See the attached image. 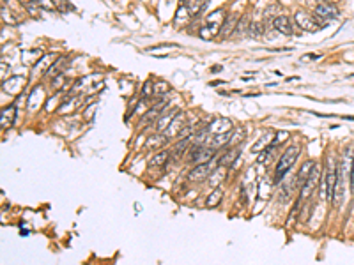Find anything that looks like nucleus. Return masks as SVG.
I'll return each mask as SVG.
<instances>
[{
	"instance_id": "f257e3e1",
	"label": "nucleus",
	"mask_w": 354,
	"mask_h": 265,
	"mask_svg": "<svg viewBox=\"0 0 354 265\" xmlns=\"http://www.w3.org/2000/svg\"><path fill=\"white\" fill-rule=\"evenodd\" d=\"M223 21H225V12L221 9H216L206 18V25L200 28V37L206 41H211L214 39L218 34L221 32V27H223Z\"/></svg>"
},
{
	"instance_id": "f03ea898",
	"label": "nucleus",
	"mask_w": 354,
	"mask_h": 265,
	"mask_svg": "<svg viewBox=\"0 0 354 265\" xmlns=\"http://www.w3.org/2000/svg\"><path fill=\"white\" fill-rule=\"evenodd\" d=\"M301 152V147L299 145H290L289 149L285 150L283 156L280 157V161L277 163V172H275V181L280 182L283 179V175L292 168V165L296 163L297 156Z\"/></svg>"
},
{
	"instance_id": "7ed1b4c3",
	"label": "nucleus",
	"mask_w": 354,
	"mask_h": 265,
	"mask_svg": "<svg viewBox=\"0 0 354 265\" xmlns=\"http://www.w3.org/2000/svg\"><path fill=\"white\" fill-rule=\"evenodd\" d=\"M337 177H338V170H337V166H335L333 159H328L324 177H322V189H321L322 198L333 200L335 186H337Z\"/></svg>"
},
{
	"instance_id": "20e7f679",
	"label": "nucleus",
	"mask_w": 354,
	"mask_h": 265,
	"mask_svg": "<svg viewBox=\"0 0 354 265\" xmlns=\"http://www.w3.org/2000/svg\"><path fill=\"white\" fill-rule=\"evenodd\" d=\"M103 87V78L101 74H89V76H83L74 83L73 90L74 92H85V94H92L98 92L99 88Z\"/></svg>"
},
{
	"instance_id": "39448f33",
	"label": "nucleus",
	"mask_w": 354,
	"mask_h": 265,
	"mask_svg": "<svg viewBox=\"0 0 354 265\" xmlns=\"http://www.w3.org/2000/svg\"><path fill=\"white\" fill-rule=\"evenodd\" d=\"M294 20H296L297 27L303 28L305 32H317V30H321L324 25H321L317 21V18L312 16L310 12L306 11H297L296 14H294Z\"/></svg>"
},
{
	"instance_id": "423d86ee",
	"label": "nucleus",
	"mask_w": 354,
	"mask_h": 265,
	"mask_svg": "<svg viewBox=\"0 0 354 265\" xmlns=\"http://www.w3.org/2000/svg\"><path fill=\"white\" fill-rule=\"evenodd\" d=\"M190 154H192L193 163L202 165V163H211L214 159L216 149H212V147H202V145H193V149H190Z\"/></svg>"
},
{
	"instance_id": "0eeeda50",
	"label": "nucleus",
	"mask_w": 354,
	"mask_h": 265,
	"mask_svg": "<svg viewBox=\"0 0 354 265\" xmlns=\"http://www.w3.org/2000/svg\"><path fill=\"white\" fill-rule=\"evenodd\" d=\"M319 175H321V168H319V165L314 166V170H312V173L308 175V179H306V182L301 186V195H299V200H306V198L312 197V193H314V189L317 188V182H319Z\"/></svg>"
},
{
	"instance_id": "6e6552de",
	"label": "nucleus",
	"mask_w": 354,
	"mask_h": 265,
	"mask_svg": "<svg viewBox=\"0 0 354 265\" xmlns=\"http://www.w3.org/2000/svg\"><path fill=\"white\" fill-rule=\"evenodd\" d=\"M25 85H27V78L25 76H11L5 81H2V90H4L5 94L16 96V94H20L21 90H23Z\"/></svg>"
},
{
	"instance_id": "1a4fd4ad",
	"label": "nucleus",
	"mask_w": 354,
	"mask_h": 265,
	"mask_svg": "<svg viewBox=\"0 0 354 265\" xmlns=\"http://www.w3.org/2000/svg\"><path fill=\"white\" fill-rule=\"evenodd\" d=\"M315 16L317 18H321V20H326V21H330V20H335V18L340 14V11L337 9V5H333V4H324V2H319L317 5H315Z\"/></svg>"
},
{
	"instance_id": "9d476101",
	"label": "nucleus",
	"mask_w": 354,
	"mask_h": 265,
	"mask_svg": "<svg viewBox=\"0 0 354 265\" xmlns=\"http://www.w3.org/2000/svg\"><path fill=\"white\" fill-rule=\"evenodd\" d=\"M232 121L230 119H214L211 121L209 124L208 131L212 132V134H220V132H227V131H232Z\"/></svg>"
},
{
	"instance_id": "9b49d317",
	"label": "nucleus",
	"mask_w": 354,
	"mask_h": 265,
	"mask_svg": "<svg viewBox=\"0 0 354 265\" xmlns=\"http://www.w3.org/2000/svg\"><path fill=\"white\" fill-rule=\"evenodd\" d=\"M14 119H16V106L14 105L2 110V117H0V128H2V131H7L14 124Z\"/></svg>"
},
{
	"instance_id": "f8f14e48",
	"label": "nucleus",
	"mask_w": 354,
	"mask_h": 265,
	"mask_svg": "<svg viewBox=\"0 0 354 265\" xmlns=\"http://www.w3.org/2000/svg\"><path fill=\"white\" fill-rule=\"evenodd\" d=\"M209 173H211V163H202V165H197L192 172L188 173V179L193 182H200L204 181Z\"/></svg>"
},
{
	"instance_id": "ddd939ff",
	"label": "nucleus",
	"mask_w": 354,
	"mask_h": 265,
	"mask_svg": "<svg viewBox=\"0 0 354 265\" xmlns=\"http://www.w3.org/2000/svg\"><path fill=\"white\" fill-rule=\"evenodd\" d=\"M275 136H277V134H275L273 131H266L264 134L255 141V145L252 147V152H262V150H266L269 145L273 143Z\"/></svg>"
},
{
	"instance_id": "4468645a",
	"label": "nucleus",
	"mask_w": 354,
	"mask_h": 265,
	"mask_svg": "<svg viewBox=\"0 0 354 265\" xmlns=\"http://www.w3.org/2000/svg\"><path fill=\"white\" fill-rule=\"evenodd\" d=\"M167 140H168L167 134H159V132H154V134H151V136L147 138L145 147H147V149H151V150L163 149V147L167 145Z\"/></svg>"
},
{
	"instance_id": "2eb2a0df",
	"label": "nucleus",
	"mask_w": 354,
	"mask_h": 265,
	"mask_svg": "<svg viewBox=\"0 0 354 265\" xmlns=\"http://www.w3.org/2000/svg\"><path fill=\"white\" fill-rule=\"evenodd\" d=\"M273 25L278 32L283 34V36H292V25H290V20L287 16H275Z\"/></svg>"
},
{
	"instance_id": "dca6fc26",
	"label": "nucleus",
	"mask_w": 354,
	"mask_h": 265,
	"mask_svg": "<svg viewBox=\"0 0 354 265\" xmlns=\"http://www.w3.org/2000/svg\"><path fill=\"white\" fill-rule=\"evenodd\" d=\"M68 59H64V57H59L57 59V62H53V66L52 67L46 71V76L52 80V78H55V76H61L62 72H64V69L68 67Z\"/></svg>"
},
{
	"instance_id": "f3484780",
	"label": "nucleus",
	"mask_w": 354,
	"mask_h": 265,
	"mask_svg": "<svg viewBox=\"0 0 354 265\" xmlns=\"http://www.w3.org/2000/svg\"><path fill=\"white\" fill-rule=\"evenodd\" d=\"M43 101H45V90H43V87H36L34 88V92L29 96V110L30 112L39 108V105H43Z\"/></svg>"
},
{
	"instance_id": "a211bd4d",
	"label": "nucleus",
	"mask_w": 354,
	"mask_h": 265,
	"mask_svg": "<svg viewBox=\"0 0 354 265\" xmlns=\"http://www.w3.org/2000/svg\"><path fill=\"white\" fill-rule=\"evenodd\" d=\"M192 20V14H190V9H188V5L186 4H183L179 9H177V12H175V27L177 28H181V27H184V25L188 23V21Z\"/></svg>"
},
{
	"instance_id": "6ab92c4d",
	"label": "nucleus",
	"mask_w": 354,
	"mask_h": 265,
	"mask_svg": "<svg viewBox=\"0 0 354 265\" xmlns=\"http://www.w3.org/2000/svg\"><path fill=\"white\" fill-rule=\"evenodd\" d=\"M175 115H177V108H174V110H170L168 113H165V115H159V119H158V122H156V129L158 131H163V129H168V126L172 124V121L175 119Z\"/></svg>"
},
{
	"instance_id": "aec40b11",
	"label": "nucleus",
	"mask_w": 354,
	"mask_h": 265,
	"mask_svg": "<svg viewBox=\"0 0 354 265\" xmlns=\"http://www.w3.org/2000/svg\"><path fill=\"white\" fill-rule=\"evenodd\" d=\"M183 124H184V113H179V115H175V119L172 121V124L168 126L167 129V136H175V134H179L181 129H183Z\"/></svg>"
},
{
	"instance_id": "412c9836",
	"label": "nucleus",
	"mask_w": 354,
	"mask_h": 265,
	"mask_svg": "<svg viewBox=\"0 0 354 265\" xmlns=\"http://www.w3.org/2000/svg\"><path fill=\"white\" fill-rule=\"evenodd\" d=\"M317 165L315 161H306L305 165L301 166V170H299V173H297V184L303 186L306 182V179H308V175L312 173V170H314V166Z\"/></svg>"
},
{
	"instance_id": "4be33fe9",
	"label": "nucleus",
	"mask_w": 354,
	"mask_h": 265,
	"mask_svg": "<svg viewBox=\"0 0 354 265\" xmlns=\"http://www.w3.org/2000/svg\"><path fill=\"white\" fill-rule=\"evenodd\" d=\"M232 134H234V131H227V132H220V134H214V138H212V145H214V147H223V145L230 143Z\"/></svg>"
},
{
	"instance_id": "5701e85b",
	"label": "nucleus",
	"mask_w": 354,
	"mask_h": 265,
	"mask_svg": "<svg viewBox=\"0 0 354 265\" xmlns=\"http://www.w3.org/2000/svg\"><path fill=\"white\" fill-rule=\"evenodd\" d=\"M237 21L239 20H236V18H225L223 27H221V32H220V34H223L221 37H228L230 34H234V30H236V27H237Z\"/></svg>"
},
{
	"instance_id": "b1692460",
	"label": "nucleus",
	"mask_w": 354,
	"mask_h": 265,
	"mask_svg": "<svg viewBox=\"0 0 354 265\" xmlns=\"http://www.w3.org/2000/svg\"><path fill=\"white\" fill-rule=\"evenodd\" d=\"M248 34L252 39H261L262 34H264V23H261V21H252Z\"/></svg>"
},
{
	"instance_id": "393cba45",
	"label": "nucleus",
	"mask_w": 354,
	"mask_h": 265,
	"mask_svg": "<svg viewBox=\"0 0 354 265\" xmlns=\"http://www.w3.org/2000/svg\"><path fill=\"white\" fill-rule=\"evenodd\" d=\"M221 197H223V191H221L220 188H216L214 191L206 198V205H208V207H216V205L221 201Z\"/></svg>"
},
{
	"instance_id": "a878e982",
	"label": "nucleus",
	"mask_w": 354,
	"mask_h": 265,
	"mask_svg": "<svg viewBox=\"0 0 354 265\" xmlns=\"http://www.w3.org/2000/svg\"><path fill=\"white\" fill-rule=\"evenodd\" d=\"M168 156H170V152H168V150H159V152L151 159V163H149V165H151V166L165 165V163H167V159H168Z\"/></svg>"
},
{
	"instance_id": "bb28decb",
	"label": "nucleus",
	"mask_w": 354,
	"mask_h": 265,
	"mask_svg": "<svg viewBox=\"0 0 354 265\" xmlns=\"http://www.w3.org/2000/svg\"><path fill=\"white\" fill-rule=\"evenodd\" d=\"M170 92V85L167 83V81H156V85H154V94L156 96H159L161 97L163 94H168Z\"/></svg>"
},
{
	"instance_id": "cd10ccee",
	"label": "nucleus",
	"mask_w": 354,
	"mask_h": 265,
	"mask_svg": "<svg viewBox=\"0 0 354 265\" xmlns=\"http://www.w3.org/2000/svg\"><path fill=\"white\" fill-rule=\"evenodd\" d=\"M237 154H239V150H237V149L236 150L230 149L227 154H223V156L220 157V165H230V163H232V161L237 157Z\"/></svg>"
},
{
	"instance_id": "c85d7f7f",
	"label": "nucleus",
	"mask_w": 354,
	"mask_h": 265,
	"mask_svg": "<svg viewBox=\"0 0 354 265\" xmlns=\"http://www.w3.org/2000/svg\"><path fill=\"white\" fill-rule=\"evenodd\" d=\"M250 25H252V23H248V18L243 16L239 20V23H237V27H236V34H239V36H243V34H248Z\"/></svg>"
},
{
	"instance_id": "c756f323",
	"label": "nucleus",
	"mask_w": 354,
	"mask_h": 265,
	"mask_svg": "<svg viewBox=\"0 0 354 265\" xmlns=\"http://www.w3.org/2000/svg\"><path fill=\"white\" fill-rule=\"evenodd\" d=\"M204 2H206V0H197V2H193L192 5H188V9H190V14H192V18L197 16V14H199V12L202 11V9H204Z\"/></svg>"
},
{
	"instance_id": "7c9ffc66",
	"label": "nucleus",
	"mask_w": 354,
	"mask_h": 265,
	"mask_svg": "<svg viewBox=\"0 0 354 265\" xmlns=\"http://www.w3.org/2000/svg\"><path fill=\"white\" fill-rule=\"evenodd\" d=\"M190 141H192V136L190 138H183V140H179V143L175 145V156H181V154L186 150V147L190 145Z\"/></svg>"
},
{
	"instance_id": "2f4dec72",
	"label": "nucleus",
	"mask_w": 354,
	"mask_h": 265,
	"mask_svg": "<svg viewBox=\"0 0 354 265\" xmlns=\"http://www.w3.org/2000/svg\"><path fill=\"white\" fill-rule=\"evenodd\" d=\"M25 9L29 11V14L32 18H41V11H39V5L36 4V2H30L29 5H25Z\"/></svg>"
},
{
	"instance_id": "473e14b6",
	"label": "nucleus",
	"mask_w": 354,
	"mask_h": 265,
	"mask_svg": "<svg viewBox=\"0 0 354 265\" xmlns=\"http://www.w3.org/2000/svg\"><path fill=\"white\" fill-rule=\"evenodd\" d=\"M244 138V129L243 128H237L236 131H234V134H232V140H230V145H237L241 140Z\"/></svg>"
},
{
	"instance_id": "72a5a7b5",
	"label": "nucleus",
	"mask_w": 354,
	"mask_h": 265,
	"mask_svg": "<svg viewBox=\"0 0 354 265\" xmlns=\"http://www.w3.org/2000/svg\"><path fill=\"white\" fill-rule=\"evenodd\" d=\"M39 7H43V9H48V11H53L55 9V5H53V2L52 0H34Z\"/></svg>"
},
{
	"instance_id": "f704fd0d",
	"label": "nucleus",
	"mask_w": 354,
	"mask_h": 265,
	"mask_svg": "<svg viewBox=\"0 0 354 265\" xmlns=\"http://www.w3.org/2000/svg\"><path fill=\"white\" fill-rule=\"evenodd\" d=\"M152 90H154V87H152L151 81H145V83H143V90H142V97H143V99H145L147 96H151Z\"/></svg>"
},
{
	"instance_id": "c9c22d12",
	"label": "nucleus",
	"mask_w": 354,
	"mask_h": 265,
	"mask_svg": "<svg viewBox=\"0 0 354 265\" xmlns=\"http://www.w3.org/2000/svg\"><path fill=\"white\" fill-rule=\"evenodd\" d=\"M64 81H66V78H64V74H61V76H55V78H52V87L53 88H61V85H64Z\"/></svg>"
},
{
	"instance_id": "e433bc0d",
	"label": "nucleus",
	"mask_w": 354,
	"mask_h": 265,
	"mask_svg": "<svg viewBox=\"0 0 354 265\" xmlns=\"http://www.w3.org/2000/svg\"><path fill=\"white\" fill-rule=\"evenodd\" d=\"M321 59V55H315V53H308V55H303V59L301 61L305 62V61H319Z\"/></svg>"
},
{
	"instance_id": "4c0bfd02",
	"label": "nucleus",
	"mask_w": 354,
	"mask_h": 265,
	"mask_svg": "<svg viewBox=\"0 0 354 265\" xmlns=\"http://www.w3.org/2000/svg\"><path fill=\"white\" fill-rule=\"evenodd\" d=\"M351 189H353V193H354V159H353V166H351Z\"/></svg>"
},
{
	"instance_id": "58836bf2",
	"label": "nucleus",
	"mask_w": 354,
	"mask_h": 265,
	"mask_svg": "<svg viewBox=\"0 0 354 265\" xmlns=\"http://www.w3.org/2000/svg\"><path fill=\"white\" fill-rule=\"evenodd\" d=\"M20 2H21V4H23V5H29L30 2H32V0H20Z\"/></svg>"
},
{
	"instance_id": "ea45409f",
	"label": "nucleus",
	"mask_w": 354,
	"mask_h": 265,
	"mask_svg": "<svg viewBox=\"0 0 354 265\" xmlns=\"http://www.w3.org/2000/svg\"><path fill=\"white\" fill-rule=\"evenodd\" d=\"M216 71H221V66H214V67H212V72H216Z\"/></svg>"
},
{
	"instance_id": "a19ab883",
	"label": "nucleus",
	"mask_w": 354,
	"mask_h": 265,
	"mask_svg": "<svg viewBox=\"0 0 354 265\" xmlns=\"http://www.w3.org/2000/svg\"><path fill=\"white\" fill-rule=\"evenodd\" d=\"M328 2H338V0H328Z\"/></svg>"
}]
</instances>
